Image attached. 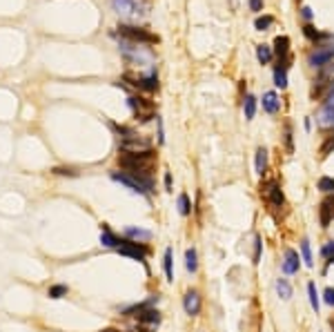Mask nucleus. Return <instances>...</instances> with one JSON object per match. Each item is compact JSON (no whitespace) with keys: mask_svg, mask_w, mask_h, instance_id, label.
<instances>
[{"mask_svg":"<svg viewBox=\"0 0 334 332\" xmlns=\"http://www.w3.org/2000/svg\"><path fill=\"white\" fill-rule=\"evenodd\" d=\"M118 52L123 54L127 65H134V67H145V65L154 63V52L141 42H131L127 38H120L118 40Z\"/></svg>","mask_w":334,"mask_h":332,"instance_id":"obj_1","label":"nucleus"},{"mask_svg":"<svg viewBox=\"0 0 334 332\" xmlns=\"http://www.w3.org/2000/svg\"><path fill=\"white\" fill-rule=\"evenodd\" d=\"M110 2H111V9L120 18H125V20H138V18L145 16V11H147L141 0H110Z\"/></svg>","mask_w":334,"mask_h":332,"instance_id":"obj_2","label":"nucleus"},{"mask_svg":"<svg viewBox=\"0 0 334 332\" xmlns=\"http://www.w3.org/2000/svg\"><path fill=\"white\" fill-rule=\"evenodd\" d=\"M111 179L116 181V183L125 185L127 190H131L134 194H141V196H147L154 192V185L145 183L143 179H138V176L130 174V172H111Z\"/></svg>","mask_w":334,"mask_h":332,"instance_id":"obj_3","label":"nucleus"},{"mask_svg":"<svg viewBox=\"0 0 334 332\" xmlns=\"http://www.w3.org/2000/svg\"><path fill=\"white\" fill-rule=\"evenodd\" d=\"M118 34H120V38H127V40H131V42H141V45H154V42H158V36H154L151 32H147L143 27H136V25H127V22L118 25Z\"/></svg>","mask_w":334,"mask_h":332,"instance_id":"obj_4","label":"nucleus"},{"mask_svg":"<svg viewBox=\"0 0 334 332\" xmlns=\"http://www.w3.org/2000/svg\"><path fill=\"white\" fill-rule=\"evenodd\" d=\"M151 149V143L147 138L138 136L136 132L127 129V134L120 136V152H127V154H138V152H147Z\"/></svg>","mask_w":334,"mask_h":332,"instance_id":"obj_5","label":"nucleus"},{"mask_svg":"<svg viewBox=\"0 0 334 332\" xmlns=\"http://www.w3.org/2000/svg\"><path fill=\"white\" fill-rule=\"evenodd\" d=\"M261 194L274 210H281V207L285 205V196H283V190H281V185H278L277 179L265 181V183L261 185Z\"/></svg>","mask_w":334,"mask_h":332,"instance_id":"obj_6","label":"nucleus"},{"mask_svg":"<svg viewBox=\"0 0 334 332\" xmlns=\"http://www.w3.org/2000/svg\"><path fill=\"white\" fill-rule=\"evenodd\" d=\"M116 250L123 257H130L134 261H141V263H145L147 254H149V248H147L145 243H136V241H130V239H120V245Z\"/></svg>","mask_w":334,"mask_h":332,"instance_id":"obj_7","label":"nucleus"},{"mask_svg":"<svg viewBox=\"0 0 334 332\" xmlns=\"http://www.w3.org/2000/svg\"><path fill=\"white\" fill-rule=\"evenodd\" d=\"M123 80H130L131 87H136V90L141 92H147V94H151V92L158 90V74H156V67L149 69V74L147 76H131V74H125V78Z\"/></svg>","mask_w":334,"mask_h":332,"instance_id":"obj_8","label":"nucleus"},{"mask_svg":"<svg viewBox=\"0 0 334 332\" xmlns=\"http://www.w3.org/2000/svg\"><path fill=\"white\" fill-rule=\"evenodd\" d=\"M308 63H310V67H314V69H321L323 65L334 63V45L332 47H316L308 56Z\"/></svg>","mask_w":334,"mask_h":332,"instance_id":"obj_9","label":"nucleus"},{"mask_svg":"<svg viewBox=\"0 0 334 332\" xmlns=\"http://www.w3.org/2000/svg\"><path fill=\"white\" fill-rule=\"evenodd\" d=\"M277 63L283 67H290V38L287 36H277L274 38V47H272Z\"/></svg>","mask_w":334,"mask_h":332,"instance_id":"obj_10","label":"nucleus"},{"mask_svg":"<svg viewBox=\"0 0 334 332\" xmlns=\"http://www.w3.org/2000/svg\"><path fill=\"white\" fill-rule=\"evenodd\" d=\"M134 316L138 319L141 326H147V328H158L161 326V312H158L154 306L145 308V310H141V312H136Z\"/></svg>","mask_w":334,"mask_h":332,"instance_id":"obj_11","label":"nucleus"},{"mask_svg":"<svg viewBox=\"0 0 334 332\" xmlns=\"http://www.w3.org/2000/svg\"><path fill=\"white\" fill-rule=\"evenodd\" d=\"M318 219H321V227H330V221L334 219V194L321 201L318 205Z\"/></svg>","mask_w":334,"mask_h":332,"instance_id":"obj_12","label":"nucleus"},{"mask_svg":"<svg viewBox=\"0 0 334 332\" xmlns=\"http://www.w3.org/2000/svg\"><path fill=\"white\" fill-rule=\"evenodd\" d=\"M201 295L196 290H187L185 292V296H183V308H185V312H187L189 316H196L201 312Z\"/></svg>","mask_w":334,"mask_h":332,"instance_id":"obj_13","label":"nucleus"},{"mask_svg":"<svg viewBox=\"0 0 334 332\" xmlns=\"http://www.w3.org/2000/svg\"><path fill=\"white\" fill-rule=\"evenodd\" d=\"M316 123L321 127H325V129H332L334 127V98L323 103V107H321V111H318V116H316Z\"/></svg>","mask_w":334,"mask_h":332,"instance_id":"obj_14","label":"nucleus"},{"mask_svg":"<svg viewBox=\"0 0 334 332\" xmlns=\"http://www.w3.org/2000/svg\"><path fill=\"white\" fill-rule=\"evenodd\" d=\"M298 268H301V258H298V252L292 248L285 250V261H283V272L285 274H297Z\"/></svg>","mask_w":334,"mask_h":332,"instance_id":"obj_15","label":"nucleus"},{"mask_svg":"<svg viewBox=\"0 0 334 332\" xmlns=\"http://www.w3.org/2000/svg\"><path fill=\"white\" fill-rule=\"evenodd\" d=\"M263 110L267 114H277L281 110V100H278V94L277 92H265L263 94Z\"/></svg>","mask_w":334,"mask_h":332,"instance_id":"obj_16","label":"nucleus"},{"mask_svg":"<svg viewBox=\"0 0 334 332\" xmlns=\"http://www.w3.org/2000/svg\"><path fill=\"white\" fill-rule=\"evenodd\" d=\"M100 243H103L105 248H118L120 245V239L116 237L114 232H111V227L110 225H100Z\"/></svg>","mask_w":334,"mask_h":332,"instance_id":"obj_17","label":"nucleus"},{"mask_svg":"<svg viewBox=\"0 0 334 332\" xmlns=\"http://www.w3.org/2000/svg\"><path fill=\"white\" fill-rule=\"evenodd\" d=\"M125 237L130 239V241H141V243H145V241H149L151 239V232L149 230H141V227H127L125 230Z\"/></svg>","mask_w":334,"mask_h":332,"instance_id":"obj_18","label":"nucleus"},{"mask_svg":"<svg viewBox=\"0 0 334 332\" xmlns=\"http://www.w3.org/2000/svg\"><path fill=\"white\" fill-rule=\"evenodd\" d=\"M318 74H316V78H314V83H332L334 80V63H328V65H323L321 69H316Z\"/></svg>","mask_w":334,"mask_h":332,"instance_id":"obj_19","label":"nucleus"},{"mask_svg":"<svg viewBox=\"0 0 334 332\" xmlns=\"http://www.w3.org/2000/svg\"><path fill=\"white\" fill-rule=\"evenodd\" d=\"M254 165H256V174H259V176L265 174V169H267V149L265 148H259V149H256V161H254Z\"/></svg>","mask_w":334,"mask_h":332,"instance_id":"obj_20","label":"nucleus"},{"mask_svg":"<svg viewBox=\"0 0 334 332\" xmlns=\"http://www.w3.org/2000/svg\"><path fill=\"white\" fill-rule=\"evenodd\" d=\"M256 58H259V63H261V65L272 63V58H274V52H272L270 45H256Z\"/></svg>","mask_w":334,"mask_h":332,"instance_id":"obj_21","label":"nucleus"},{"mask_svg":"<svg viewBox=\"0 0 334 332\" xmlns=\"http://www.w3.org/2000/svg\"><path fill=\"white\" fill-rule=\"evenodd\" d=\"M185 268H187V272H196L199 270V254H196V250L189 248L187 252H185Z\"/></svg>","mask_w":334,"mask_h":332,"instance_id":"obj_22","label":"nucleus"},{"mask_svg":"<svg viewBox=\"0 0 334 332\" xmlns=\"http://www.w3.org/2000/svg\"><path fill=\"white\" fill-rule=\"evenodd\" d=\"M277 295L281 296L283 301L292 299V285L287 283V279H277Z\"/></svg>","mask_w":334,"mask_h":332,"instance_id":"obj_23","label":"nucleus"},{"mask_svg":"<svg viewBox=\"0 0 334 332\" xmlns=\"http://www.w3.org/2000/svg\"><path fill=\"white\" fill-rule=\"evenodd\" d=\"M274 85L281 87V90L287 87V67H283V65H277V67H274Z\"/></svg>","mask_w":334,"mask_h":332,"instance_id":"obj_24","label":"nucleus"},{"mask_svg":"<svg viewBox=\"0 0 334 332\" xmlns=\"http://www.w3.org/2000/svg\"><path fill=\"white\" fill-rule=\"evenodd\" d=\"M243 111H245V118L247 121H252L256 114V98L252 94L245 96V100H243Z\"/></svg>","mask_w":334,"mask_h":332,"instance_id":"obj_25","label":"nucleus"},{"mask_svg":"<svg viewBox=\"0 0 334 332\" xmlns=\"http://www.w3.org/2000/svg\"><path fill=\"white\" fill-rule=\"evenodd\" d=\"M176 207H178V214H181V216H187L189 212H192V203H189V196H187V194H178Z\"/></svg>","mask_w":334,"mask_h":332,"instance_id":"obj_26","label":"nucleus"},{"mask_svg":"<svg viewBox=\"0 0 334 332\" xmlns=\"http://www.w3.org/2000/svg\"><path fill=\"white\" fill-rule=\"evenodd\" d=\"M67 292H69V288L65 283H56V285H52L49 288V299H63V296H67Z\"/></svg>","mask_w":334,"mask_h":332,"instance_id":"obj_27","label":"nucleus"},{"mask_svg":"<svg viewBox=\"0 0 334 332\" xmlns=\"http://www.w3.org/2000/svg\"><path fill=\"white\" fill-rule=\"evenodd\" d=\"M163 268H165L167 281H174V270H172V248L165 250V258H163Z\"/></svg>","mask_w":334,"mask_h":332,"instance_id":"obj_28","label":"nucleus"},{"mask_svg":"<svg viewBox=\"0 0 334 332\" xmlns=\"http://www.w3.org/2000/svg\"><path fill=\"white\" fill-rule=\"evenodd\" d=\"M318 190L323 192V194H334V179L321 176V179H318Z\"/></svg>","mask_w":334,"mask_h":332,"instance_id":"obj_29","label":"nucleus"},{"mask_svg":"<svg viewBox=\"0 0 334 332\" xmlns=\"http://www.w3.org/2000/svg\"><path fill=\"white\" fill-rule=\"evenodd\" d=\"M301 252H303V261H305V265H308V268H312L314 261H312V250H310V241H308V239H303V241H301Z\"/></svg>","mask_w":334,"mask_h":332,"instance_id":"obj_30","label":"nucleus"},{"mask_svg":"<svg viewBox=\"0 0 334 332\" xmlns=\"http://www.w3.org/2000/svg\"><path fill=\"white\" fill-rule=\"evenodd\" d=\"M272 25H274V18L272 16H259L254 20V27L259 29V32H265V29H270Z\"/></svg>","mask_w":334,"mask_h":332,"instance_id":"obj_31","label":"nucleus"},{"mask_svg":"<svg viewBox=\"0 0 334 332\" xmlns=\"http://www.w3.org/2000/svg\"><path fill=\"white\" fill-rule=\"evenodd\" d=\"M308 295H310V303H312L314 312H318V295H316V285H314V281H310L308 283Z\"/></svg>","mask_w":334,"mask_h":332,"instance_id":"obj_32","label":"nucleus"},{"mask_svg":"<svg viewBox=\"0 0 334 332\" xmlns=\"http://www.w3.org/2000/svg\"><path fill=\"white\" fill-rule=\"evenodd\" d=\"M303 34H305V38H310L312 42H316L318 36H321V32H318V29H314V27L310 25V22H308L305 27H303Z\"/></svg>","mask_w":334,"mask_h":332,"instance_id":"obj_33","label":"nucleus"},{"mask_svg":"<svg viewBox=\"0 0 334 332\" xmlns=\"http://www.w3.org/2000/svg\"><path fill=\"white\" fill-rule=\"evenodd\" d=\"M261 250H263V243H261V237H254V263H259L261 261Z\"/></svg>","mask_w":334,"mask_h":332,"instance_id":"obj_34","label":"nucleus"},{"mask_svg":"<svg viewBox=\"0 0 334 332\" xmlns=\"http://www.w3.org/2000/svg\"><path fill=\"white\" fill-rule=\"evenodd\" d=\"M323 299H325V303H328V306L334 308V288H328V290L323 292Z\"/></svg>","mask_w":334,"mask_h":332,"instance_id":"obj_35","label":"nucleus"},{"mask_svg":"<svg viewBox=\"0 0 334 332\" xmlns=\"http://www.w3.org/2000/svg\"><path fill=\"white\" fill-rule=\"evenodd\" d=\"M54 174H60V176H76V172L69 167H56L54 169Z\"/></svg>","mask_w":334,"mask_h":332,"instance_id":"obj_36","label":"nucleus"},{"mask_svg":"<svg viewBox=\"0 0 334 332\" xmlns=\"http://www.w3.org/2000/svg\"><path fill=\"white\" fill-rule=\"evenodd\" d=\"M321 254H323L325 258H330L334 254V241H330L328 245H323V250H321Z\"/></svg>","mask_w":334,"mask_h":332,"instance_id":"obj_37","label":"nucleus"},{"mask_svg":"<svg viewBox=\"0 0 334 332\" xmlns=\"http://www.w3.org/2000/svg\"><path fill=\"white\" fill-rule=\"evenodd\" d=\"M156 123H158V143H165V129H163V121H161V116H156Z\"/></svg>","mask_w":334,"mask_h":332,"instance_id":"obj_38","label":"nucleus"},{"mask_svg":"<svg viewBox=\"0 0 334 332\" xmlns=\"http://www.w3.org/2000/svg\"><path fill=\"white\" fill-rule=\"evenodd\" d=\"M285 145L287 149H292V129H290V125L285 127Z\"/></svg>","mask_w":334,"mask_h":332,"instance_id":"obj_39","label":"nucleus"},{"mask_svg":"<svg viewBox=\"0 0 334 332\" xmlns=\"http://www.w3.org/2000/svg\"><path fill=\"white\" fill-rule=\"evenodd\" d=\"M250 9L252 11H261L263 9V0H250Z\"/></svg>","mask_w":334,"mask_h":332,"instance_id":"obj_40","label":"nucleus"},{"mask_svg":"<svg viewBox=\"0 0 334 332\" xmlns=\"http://www.w3.org/2000/svg\"><path fill=\"white\" fill-rule=\"evenodd\" d=\"M301 16L305 18V20H312V9H310V7H303V9H301Z\"/></svg>","mask_w":334,"mask_h":332,"instance_id":"obj_41","label":"nucleus"},{"mask_svg":"<svg viewBox=\"0 0 334 332\" xmlns=\"http://www.w3.org/2000/svg\"><path fill=\"white\" fill-rule=\"evenodd\" d=\"M165 187H167V192H172V174H169V172L165 174Z\"/></svg>","mask_w":334,"mask_h":332,"instance_id":"obj_42","label":"nucleus"},{"mask_svg":"<svg viewBox=\"0 0 334 332\" xmlns=\"http://www.w3.org/2000/svg\"><path fill=\"white\" fill-rule=\"evenodd\" d=\"M330 265H334V254H332V257H330V258H328V263H325V270H328V268H330Z\"/></svg>","mask_w":334,"mask_h":332,"instance_id":"obj_43","label":"nucleus"},{"mask_svg":"<svg viewBox=\"0 0 334 332\" xmlns=\"http://www.w3.org/2000/svg\"><path fill=\"white\" fill-rule=\"evenodd\" d=\"M103 332H120V330H116V328H105Z\"/></svg>","mask_w":334,"mask_h":332,"instance_id":"obj_44","label":"nucleus"},{"mask_svg":"<svg viewBox=\"0 0 334 332\" xmlns=\"http://www.w3.org/2000/svg\"><path fill=\"white\" fill-rule=\"evenodd\" d=\"M328 136H332V138H334V127H332V129H330V132H328Z\"/></svg>","mask_w":334,"mask_h":332,"instance_id":"obj_45","label":"nucleus"},{"mask_svg":"<svg viewBox=\"0 0 334 332\" xmlns=\"http://www.w3.org/2000/svg\"><path fill=\"white\" fill-rule=\"evenodd\" d=\"M332 330H334V319H332Z\"/></svg>","mask_w":334,"mask_h":332,"instance_id":"obj_46","label":"nucleus"}]
</instances>
